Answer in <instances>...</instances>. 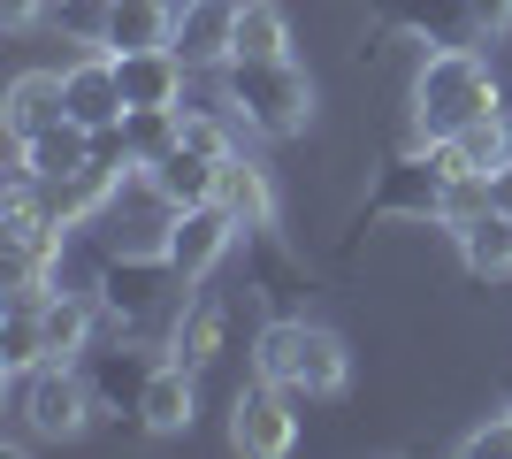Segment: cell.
Masks as SVG:
<instances>
[{
    "label": "cell",
    "instance_id": "23",
    "mask_svg": "<svg viewBox=\"0 0 512 459\" xmlns=\"http://www.w3.org/2000/svg\"><path fill=\"white\" fill-rule=\"evenodd\" d=\"M459 238V261H467V276H482V284H497V276H512V215H474L467 230H451Z\"/></svg>",
    "mask_w": 512,
    "mask_h": 459
},
{
    "label": "cell",
    "instance_id": "9",
    "mask_svg": "<svg viewBox=\"0 0 512 459\" xmlns=\"http://www.w3.org/2000/svg\"><path fill=\"white\" fill-rule=\"evenodd\" d=\"M375 23L413 46H474L482 39L474 0H375Z\"/></svg>",
    "mask_w": 512,
    "mask_h": 459
},
{
    "label": "cell",
    "instance_id": "3",
    "mask_svg": "<svg viewBox=\"0 0 512 459\" xmlns=\"http://www.w3.org/2000/svg\"><path fill=\"white\" fill-rule=\"evenodd\" d=\"M222 108L260 138H306V123H314V77L291 54H276V62H222Z\"/></svg>",
    "mask_w": 512,
    "mask_h": 459
},
{
    "label": "cell",
    "instance_id": "19",
    "mask_svg": "<svg viewBox=\"0 0 512 459\" xmlns=\"http://www.w3.org/2000/svg\"><path fill=\"white\" fill-rule=\"evenodd\" d=\"M176 8L184 0H107V54H138V46H169L176 39Z\"/></svg>",
    "mask_w": 512,
    "mask_h": 459
},
{
    "label": "cell",
    "instance_id": "16",
    "mask_svg": "<svg viewBox=\"0 0 512 459\" xmlns=\"http://www.w3.org/2000/svg\"><path fill=\"white\" fill-rule=\"evenodd\" d=\"M214 199L237 215V230H245V238H268V230H276V184H268V169H260V161H245V146L222 161V192H214Z\"/></svg>",
    "mask_w": 512,
    "mask_h": 459
},
{
    "label": "cell",
    "instance_id": "2",
    "mask_svg": "<svg viewBox=\"0 0 512 459\" xmlns=\"http://www.w3.org/2000/svg\"><path fill=\"white\" fill-rule=\"evenodd\" d=\"M253 375H268L283 391L329 406V398L352 391V352H344L337 329L306 322V314H276V322H260V337H253Z\"/></svg>",
    "mask_w": 512,
    "mask_h": 459
},
{
    "label": "cell",
    "instance_id": "30",
    "mask_svg": "<svg viewBox=\"0 0 512 459\" xmlns=\"http://www.w3.org/2000/svg\"><path fill=\"white\" fill-rule=\"evenodd\" d=\"M490 207H497V215H512V161H497V169H490Z\"/></svg>",
    "mask_w": 512,
    "mask_h": 459
},
{
    "label": "cell",
    "instance_id": "10",
    "mask_svg": "<svg viewBox=\"0 0 512 459\" xmlns=\"http://www.w3.org/2000/svg\"><path fill=\"white\" fill-rule=\"evenodd\" d=\"M222 345H230V299L199 291L192 306H176V322H169V345H161V360H176V368H192V375H207L214 360H222Z\"/></svg>",
    "mask_w": 512,
    "mask_h": 459
},
{
    "label": "cell",
    "instance_id": "28",
    "mask_svg": "<svg viewBox=\"0 0 512 459\" xmlns=\"http://www.w3.org/2000/svg\"><path fill=\"white\" fill-rule=\"evenodd\" d=\"M459 459H512V406L497 421H482L467 444H459Z\"/></svg>",
    "mask_w": 512,
    "mask_h": 459
},
{
    "label": "cell",
    "instance_id": "32",
    "mask_svg": "<svg viewBox=\"0 0 512 459\" xmlns=\"http://www.w3.org/2000/svg\"><path fill=\"white\" fill-rule=\"evenodd\" d=\"M505 406H512V383H505Z\"/></svg>",
    "mask_w": 512,
    "mask_h": 459
},
{
    "label": "cell",
    "instance_id": "7",
    "mask_svg": "<svg viewBox=\"0 0 512 459\" xmlns=\"http://www.w3.org/2000/svg\"><path fill=\"white\" fill-rule=\"evenodd\" d=\"M299 391H283V383H268V375H253L245 391L230 398V444L245 459H283L291 444H299Z\"/></svg>",
    "mask_w": 512,
    "mask_h": 459
},
{
    "label": "cell",
    "instance_id": "21",
    "mask_svg": "<svg viewBox=\"0 0 512 459\" xmlns=\"http://www.w3.org/2000/svg\"><path fill=\"white\" fill-rule=\"evenodd\" d=\"M16 161L31 176H39V184H62V176H77L92 161V131L85 123H54V131H39V138H23L16 146Z\"/></svg>",
    "mask_w": 512,
    "mask_h": 459
},
{
    "label": "cell",
    "instance_id": "26",
    "mask_svg": "<svg viewBox=\"0 0 512 459\" xmlns=\"http://www.w3.org/2000/svg\"><path fill=\"white\" fill-rule=\"evenodd\" d=\"M474 215H490V176H451V184H444V215H436V230H467Z\"/></svg>",
    "mask_w": 512,
    "mask_h": 459
},
{
    "label": "cell",
    "instance_id": "1",
    "mask_svg": "<svg viewBox=\"0 0 512 459\" xmlns=\"http://www.w3.org/2000/svg\"><path fill=\"white\" fill-rule=\"evenodd\" d=\"M505 108V85L497 69L474 54V46H436L421 69H413V115H406V146H444L474 123V115Z\"/></svg>",
    "mask_w": 512,
    "mask_h": 459
},
{
    "label": "cell",
    "instance_id": "5",
    "mask_svg": "<svg viewBox=\"0 0 512 459\" xmlns=\"http://www.w3.org/2000/svg\"><path fill=\"white\" fill-rule=\"evenodd\" d=\"M184 291V276L169 268V253H100L92 268V299L107 306V322L123 329H146L153 314H169V299Z\"/></svg>",
    "mask_w": 512,
    "mask_h": 459
},
{
    "label": "cell",
    "instance_id": "12",
    "mask_svg": "<svg viewBox=\"0 0 512 459\" xmlns=\"http://www.w3.org/2000/svg\"><path fill=\"white\" fill-rule=\"evenodd\" d=\"M62 100H69V123H85V131H107V123H123V77H115V54H85V62L62 69Z\"/></svg>",
    "mask_w": 512,
    "mask_h": 459
},
{
    "label": "cell",
    "instance_id": "4",
    "mask_svg": "<svg viewBox=\"0 0 512 459\" xmlns=\"http://www.w3.org/2000/svg\"><path fill=\"white\" fill-rule=\"evenodd\" d=\"M16 414H23V437L62 444V437H85L100 398H92V375L77 360H39L31 375H16Z\"/></svg>",
    "mask_w": 512,
    "mask_h": 459
},
{
    "label": "cell",
    "instance_id": "13",
    "mask_svg": "<svg viewBox=\"0 0 512 459\" xmlns=\"http://www.w3.org/2000/svg\"><path fill=\"white\" fill-rule=\"evenodd\" d=\"M115 77H123V108H184L192 62L176 46H138V54H115Z\"/></svg>",
    "mask_w": 512,
    "mask_h": 459
},
{
    "label": "cell",
    "instance_id": "27",
    "mask_svg": "<svg viewBox=\"0 0 512 459\" xmlns=\"http://www.w3.org/2000/svg\"><path fill=\"white\" fill-rule=\"evenodd\" d=\"M184 146H199V153H237V138L222 131V115H207V108H184Z\"/></svg>",
    "mask_w": 512,
    "mask_h": 459
},
{
    "label": "cell",
    "instance_id": "17",
    "mask_svg": "<svg viewBox=\"0 0 512 459\" xmlns=\"http://www.w3.org/2000/svg\"><path fill=\"white\" fill-rule=\"evenodd\" d=\"M8 138H39V131H54V123H69V100H62V69H23L16 85H8Z\"/></svg>",
    "mask_w": 512,
    "mask_h": 459
},
{
    "label": "cell",
    "instance_id": "22",
    "mask_svg": "<svg viewBox=\"0 0 512 459\" xmlns=\"http://www.w3.org/2000/svg\"><path fill=\"white\" fill-rule=\"evenodd\" d=\"M77 368L92 375V398H100V406H130V414H138V391H146V375L161 368V360H153V352H85Z\"/></svg>",
    "mask_w": 512,
    "mask_h": 459
},
{
    "label": "cell",
    "instance_id": "14",
    "mask_svg": "<svg viewBox=\"0 0 512 459\" xmlns=\"http://www.w3.org/2000/svg\"><path fill=\"white\" fill-rule=\"evenodd\" d=\"M192 414H199V375L161 360V368L146 375V391H138V429H146V437H184Z\"/></svg>",
    "mask_w": 512,
    "mask_h": 459
},
{
    "label": "cell",
    "instance_id": "11",
    "mask_svg": "<svg viewBox=\"0 0 512 459\" xmlns=\"http://www.w3.org/2000/svg\"><path fill=\"white\" fill-rule=\"evenodd\" d=\"M237 8H245V0H184V8H176V39L169 46L192 69H222L237 54Z\"/></svg>",
    "mask_w": 512,
    "mask_h": 459
},
{
    "label": "cell",
    "instance_id": "15",
    "mask_svg": "<svg viewBox=\"0 0 512 459\" xmlns=\"http://www.w3.org/2000/svg\"><path fill=\"white\" fill-rule=\"evenodd\" d=\"M222 161H230V153H222ZM222 161L176 138V153H161V161H153V169H138V176H146L153 199H169V207H207V199L222 192Z\"/></svg>",
    "mask_w": 512,
    "mask_h": 459
},
{
    "label": "cell",
    "instance_id": "25",
    "mask_svg": "<svg viewBox=\"0 0 512 459\" xmlns=\"http://www.w3.org/2000/svg\"><path fill=\"white\" fill-rule=\"evenodd\" d=\"M123 138H130V153H138V169H153V161L176 153V138H184V108H130Z\"/></svg>",
    "mask_w": 512,
    "mask_h": 459
},
{
    "label": "cell",
    "instance_id": "29",
    "mask_svg": "<svg viewBox=\"0 0 512 459\" xmlns=\"http://www.w3.org/2000/svg\"><path fill=\"white\" fill-rule=\"evenodd\" d=\"M39 16H46V0H0V23H8V31H31Z\"/></svg>",
    "mask_w": 512,
    "mask_h": 459
},
{
    "label": "cell",
    "instance_id": "31",
    "mask_svg": "<svg viewBox=\"0 0 512 459\" xmlns=\"http://www.w3.org/2000/svg\"><path fill=\"white\" fill-rule=\"evenodd\" d=\"M474 16H482V31H490V39H497V31H505V23H512V0H474Z\"/></svg>",
    "mask_w": 512,
    "mask_h": 459
},
{
    "label": "cell",
    "instance_id": "20",
    "mask_svg": "<svg viewBox=\"0 0 512 459\" xmlns=\"http://www.w3.org/2000/svg\"><path fill=\"white\" fill-rule=\"evenodd\" d=\"M100 322H107V306L92 299V291L54 284V299H46V352H54V360H85L92 337H100Z\"/></svg>",
    "mask_w": 512,
    "mask_h": 459
},
{
    "label": "cell",
    "instance_id": "24",
    "mask_svg": "<svg viewBox=\"0 0 512 459\" xmlns=\"http://www.w3.org/2000/svg\"><path fill=\"white\" fill-rule=\"evenodd\" d=\"M276 54H291V16L276 0H245L237 8V54L230 62H276Z\"/></svg>",
    "mask_w": 512,
    "mask_h": 459
},
{
    "label": "cell",
    "instance_id": "18",
    "mask_svg": "<svg viewBox=\"0 0 512 459\" xmlns=\"http://www.w3.org/2000/svg\"><path fill=\"white\" fill-rule=\"evenodd\" d=\"M436 161H444L451 176H490L497 161H512V115L497 108V115H474L459 138H444V146H428Z\"/></svg>",
    "mask_w": 512,
    "mask_h": 459
},
{
    "label": "cell",
    "instance_id": "8",
    "mask_svg": "<svg viewBox=\"0 0 512 459\" xmlns=\"http://www.w3.org/2000/svg\"><path fill=\"white\" fill-rule=\"evenodd\" d=\"M230 245H237V215L222 199H207V207H176L169 215V245H161V253H169V268L184 284H207L214 261H222Z\"/></svg>",
    "mask_w": 512,
    "mask_h": 459
},
{
    "label": "cell",
    "instance_id": "6",
    "mask_svg": "<svg viewBox=\"0 0 512 459\" xmlns=\"http://www.w3.org/2000/svg\"><path fill=\"white\" fill-rule=\"evenodd\" d=\"M444 184H451L444 161L428 146H406L383 176H375V192L360 199V230H375V222H421L428 230V222L444 215Z\"/></svg>",
    "mask_w": 512,
    "mask_h": 459
}]
</instances>
